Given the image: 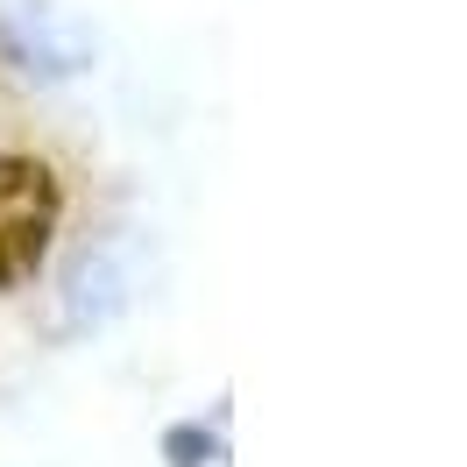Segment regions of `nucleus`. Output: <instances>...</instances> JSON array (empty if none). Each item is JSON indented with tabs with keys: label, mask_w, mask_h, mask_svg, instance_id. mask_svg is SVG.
<instances>
[{
	"label": "nucleus",
	"mask_w": 467,
	"mask_h": 467,
	"mask_svg": "<svg viewBox=\"0 0 467 467\" xmlns=\"http://www.w3.org/2000/svg\"><path fill=\"white\" fill-rule=\"evenodd\" d=\"M64 220L57 171L43 156H0V291L29 284Z\"/></svg>",
	"instance_id": "f257e3e1"
},
{
	"label": "nucleus",
	"mask_w": 467,
	"mask_h": 467,
	"mask_svg": "<svg viewBox=\"0 0 467 467\" xmlns=\"http://www.w3.org/2000/svg\"><path fill=\"white\" fill-rule=\"evenodd\" d=\"M199 453H213V432L177 425V432H171V461H177V467H199Z\"/></svg>",
	"instance_id": "f03ea898"
}]
</instances>
